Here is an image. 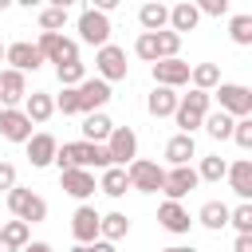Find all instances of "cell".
I'll list each match as a JSON object with an SVG mask.
<instances>
[{"mask_svg":"<svg viewBox=\"0 0 252 252\" xmlns=\"http://www.w3.org/2000/svg\"><path fill=\"white\" fill-rule=\"evenodd\" d=\"M146 110H150L154 118H173V110H177V91L154 87V91L146 94Z\"/></svg>","mask_w":252,"mask_h":252,"instance_id":"7402d4cb","label":"cell"},{"mask_svg":"<svg viewBox=\"0 0 252 252\" xmlns=\"http://www.w3.org/2000/svg\"><path fill=\"white\" fill-rule=\"evenodd\" d=\"M228 173V161L220 158V154H209V158H201V165H197V181H220Z\"/></svg>","mask_w":252,"mask_h":252,"instance_id":"1f68e13d","label":"cell"},{"mask_svg":"<svg viewBox=\"0 0 252 252\" xmlns=\"http://www.w3.org/2000/svg\"><path fill=\"white\" fill-rule=\"evenodd\" d=\"M150 75H154L158 87L177 91L181 83H189V63L185 59H158V63H150Z\"/></svg>","mask_w":252,"mask_h":252,"instance_id":"7c38bea8","label":"cell"},{"mask_svg":"<svg viewBox=\"0 0 252 252\" xmlns=\"http://www.w3.org/2000/svg\"><path fill=\"white\" fill-rule=\"evenodd\" d=\"M24 146H28V161H32V169H47V165L55 161V150H59L55 134H47V130L32 134V138H28Z\"/></svg>","mask_w":252,"mask_h":252,"instance_id":"4fadbf2b","label":"cell"},{"mask_svg":"<svg viewBox=\"0 0 252 252\" xmlns=\"http://www.w3.org/2000/svg\"><path fill=\"white\" fill-rule=\"evenodd\" d=\"M138 24H142V32H165L169 28V8L165 4H142L138 8Z\"/></svg>","mask_w":252,"mask_h":252,"instance_id":"d4e9b609","label":"cell"},{"mask_svg":"<svg viewBox=\"0 0 252 252\" xmlns=\"http://www.w3.org/2000/svg\"><path fill=\"white\" fill-rule=\"evenodd\" d=\"M197 12H201V16H224V12H228V0H201Z\"/></svg>","mask_w":252,"mask_h":252,"instance_id":"60d3db41","label":"cell"},{"mask_svg":"<svg viewBox=\"0 0 252 252\" xmlns=\"http://www.w3.org/2000/svg\"><path fill=\"white\" fill-rule=\"evenodd\" d=\"M39 28L43 32H63L67 28V4H51L39 12Z\"/></svg>","mask_w":252,"mask_h":252,"instance_id":"836d02e7","label":"cell"},{"mask_svg":"<svg viewBox=\"0 0 252 252\" xmlns=\"http://www.w3.org/2000/svg\"><path fill=\"white\" fill-rule=\"evenodd\" d=\"M20 181H16V165L12 161H0V189L8 193V189H16Z\"/></svg>","mask_w":252,"mask_h":252,"instance_id":"b9f144b4","label":"cell"},{"mask_svg":"<svg viewBox=\"0 0 252 252\" xmlns=\"http://www.w3.org/2000/svg\"><path fill=\"white\" fill-rule=\"evenodd\" d=\"M110 130H114V122H110L102 110H94V114H83V142H91V146H102V142L110 138Z\"/></svg>","mask_w":252,"mask_h":252,"instance_id":"603a6c76","label":"cell"},{"mask_svg":"<svg viewBox=\"0 0 252 252\" xmlns=\"http://www.w3.org/2000/svg\"><path fill=\"white\" fill-rule=\"evenodd\" d=\"M213 94L228 118H252V91L244 83H220Z\"/></svg>","mask_w":252,"mask_h":252,"instance_id":"5b68a950","label":"cell"},{"mask_svg":"<svg viewBox=\"0 0 252 252\" xmlns=\"http://www.w3.org/2000/svg\"><path fill=\"white\" fill-rule=\"evenodd\" d=\"M28 240H32V228H28L24 220H4V224H0V244H8V248L20 252Z\"/></svg>","mask_w":252,"mask_h":252,"instance_id":"f546056e","label":"cell"},{"mask_svg":"<svg viewBox=\"0 0 252 252\" xmlns=\"http://www.w3.org/2000/svg\"><path fill=\"white\" fill-rule=\"evenodd\" d=\"M0 63H4V43H0Z\"/></svg>","mask_w":252,"mask_h":252,"instance_id":"681fc988","label":"cell"},{"mask_svg":"<svg viewBox=\"0 0 252 252\" xmlns=\"http://www.w3.org/2000/svg\"><path fill=\"white\" fill-rule=\"evenodd\" d=\"M161 252H197V248H189V244H169V248H161Z\"/></svg>","mask_w":252,"mask_h":252,"instance_id":"bcb514c9","label":"cell"},{"mask_svg":"<svg viewBox=\"0 0 252 252\" xmlns=\"http://www.w3.org/2000/svg\"><path fill=\"white\" fill-rule=\"evenodd\" d=\"M232 142L240 150H252V118H236L232 122Z\"/></svg>","mask_w":252,"mask_h":252,"instance_id":"ab89813d","label":"cell"},{"mask_svg":"<svg viewBox=\"0 0 252 252\" xmlns=\"http://www.w3.org/2000/svg\"><path fill=\"white\" fill-rule=\"evenodd\" d=\"M232 122H236V118H228L224 110H209L201 126L209 130V138H217V142H224V138H232Z\"/></svg>","mask_w":252,"mask_h":252,"instance_id":"4dcf8cb0","label":"cell"},{"mask_svg":"<svg viewBox=\"0 0 252 252\" xmlns=\"http://www.w3.org/2000/svg\"><path fill=\"white\" fill-rule=\"evenodd\" d=\"M228 224H232L236 232H252V205L240 201L236 209H228Z\"/></svg>","mask_w":252,"mask_h":252,"instance_id":"8d00e7d4","label":"cell"},{"mask_svg":"<svg viewBox=\"0 0 252 252\" xmlns=\"http://www.w3.org/2000/svg\"><path fill=\"white\" fill-rule=\"evenodd\" d=\"M28 98V79L20 75V71H0V102L4 106H16V102H24Z\"/></svg>","mask_w":252,"mask_h":252,"instance_id":"d6986e66","label":"cell"},{"mask_svg":"<svg viewBox=\"0 0 252 252\" xmlns=\"http://www.w3.org/2000/svg\"><path fill=\"white\" fill-rule=\"evenodd\" d=\"M228 35H232V43L248 47V43H252V16H248V12L232 16V24H228Z\"/></svg>","mask_w":252,"mask_h":252,"instance_id":"e575fe53","label":"cell"},{"mask_svg":"<svg viewBox=\"0 0 252 252\" xmlns=\"http://www.w3.org/2000/svg\"><path fill=\"white\" fill-rule=\"evenodd\" d=\"M154 39H158V59H177V51H181V35H173V32L165 28V32H154Z\"/></svg>","mask_w":252,"mask_h":252,"instance_id":"d590c367","label":"cell"},{"mask_svg":"<svg viewBox=\"0 0 252 252\" xmlns=\"http://www.w3.org/2000/svg\"><path fill=\"white\" fill-rule=\"evenodd\" d=\"M158 224H161L165 232H173V236H185L189 224H193V217H189V209H185L181 201H161V205H158Z\"/></svg>","mask_w":252,"mask_h":252,"instance_id":"5bb4252c","label":"cell"},{"mask_svg":"<svg viewBox=\"0 0 252 252\" xmlns=\"http://www.w3.org/2000/svg\"><path fill=\"white\" fill-rule=\"evenodd\" d=\"M55 98V110L59 114H79V94H75V87H63V94H51Z\"/></svg>","mask_w":252,"mask_h":252,"instance_id":"f35d334b","label":"cell"},{"mask_svg":"<svg viewBox=\"0 0 252 252\" xmlns=\"http://www.w3.org/2000/svg\"><path fill=\"white\" fill-rule=\"evenodd\" d=\"M134 55L146 59V63H158V39H154L150 32H142V35L134 39Z\"/></svg>","mask_w":252,"mask_h":252,"instance_id":"74e56055","label":"cell"},{"mask_svg":"<svg viewBox=\"0 0 252 252\" xmlns=\"http://www.w3.org/2000/svg\"><path fill=\"white\" fill-rule=\"evenodd\" d=\"M94 79H102L106 87L110 83H118V79H126V71H130V63H126V51L118 47V43H106V47H98L94 51Z\"/></svg>","mask_w":252,"mask_h":252,"instance_id":"277c9868","label":"cell"},{"mask_svg":"<svg viewBox=\"0 0 252 252\" xmlns=\"http://www.w3.org/2000/svg\"><path fill=\"white\" fill-rule=\"evenodd\" d=\"M122 236H130V220H126V213H106V217H98V240L114 244V240H122Z\"/></svg>","mask_w":252,"mask_h":252,"instance_id":"4316f807","label":"cell"},{"mask_svg":"<svg viewBox=\"0 0 252 252\" xmlns=\"http://www.w3.org/2000/svg\"><path fill=\"white\" fill-rule=\"evenodd\" d=\"M102 146H106V154H110V165H122V169H126V165L138 158V134H134L130 126H114Z\"/></svg>","mask_w":252,"mask_h":252,"instance_id":"52a82bcc","label":"cell"},{"mask_svg":"<svg viewBox=\"0 0 252 252\" xmlns=\"http://www.w3.org/2000/svg\"><path fill=\"white\" fill-rule=\"evenodd\" d=\"M55 79H59V87H79V83L87 79V63H83V59L59 63V67H55Z\"/></svg>","mask_w":252,"mask_h":252,"instance_id":"d6a6232c","label":"cell"},{"mask_svg":"<svg viewBox=\"0 0 252 252\" xmlns=\"http://www.w3.org/2000/svg\"><path fill=\"white\" fill-rule=\"evenodd\" d=\"M24 114H28L32 126H43V122L55 114V98H51L47 91H32V94L24 98Z\"/></svg>","mask_w":252,"mask_h":252,"instance_id":"ac0fdd59","label":"cell"},{"mask_svg":"<svg viewBox=\"0 0 252 252\" xmlns=\"http://www.w3.org/2000/svg\"><path fill=\"white\" fill-rule=\"evenodd\" d=\"M0 134L8 138V142H28L32 138V122H28V114L20 110V106H4L0 110Z\"/></svg>","mask_w":252,"mask_h":252,"instance_id":"2e32d148","label":"cell"},{"mask_svg":"<svg viewBox=\"0 0 252 252\" xmlns=\"http://www.w3.org/2000/svg\"><path fill=\"white\" fill-rule=\"evenodd\" d=\"M197 24H201V12H197V4L181 0V4H173V8H169V32H173V35H181V32H193Z\"/></svg>","mask_w":252,"mask_h":252,"instance_id":"44dd1931","label":"cell"},{"mask_svg":"<svg viewBox=\"0 0 252 252\" xmlns=\"http://www.w3.org/2000/svg\"><path fill=\"white\" fill-rule=\"evenodd\" d=\"M189 83H193V91L213 94L220 87V67L217 63H197V67H189Z\"/></svg>","mask_w":252,"mask_h":252,"instance_id":"484cf974","label":"cell"},{"mask_svg":"<svg viewBox=\"0 0 252 252\" xmlns=\"http://www.w3.org/2000/svg\"><path fill=\"white\" fill-rule=\"evenodd\" d=\"M209 98H213V94H205V91L177 94V110H173V122L181 126L177 134H193V130L205 122V114H209Z\"/></svg>","mask_w":252,"mask_h":252,"instance_id":"6da1fadb","label":"cell"},{"mask_svg":"<svg viewBox=\"0 0 252 252\" xmlns=\"http://www.w3.org/2000/svg\"><path fill=\"white\" fill-rule=\"evenodd\" d=\"M79 39L91 43V47H106L110 43V16H102L94 8H83L79 12Z\"/></svg>","mask_w":252,"mask_h":252,"instance_id":"ba28073f","label":"cell"},{"mask_svg":"<svg viewBox=\"0 0 252 252\" xmlns=\"http://www.w3.org/2000/svg\"><path fill=\"white\" fill-rule=\"evenodd\" d=\"M126 181H130V189H138V193H161V181H165V169H161L158 161H146V158H134V161L126 165Z\"/></svg>","mask_w":252,"mask_h":252,"instance_id":"8992f818","label":"cell"},{"mask_svg":"<svg viewBox=\"0 0 252 252\" xmlns=\"http://www.w3.org/2000/svg\"><path fill=\"white\" fill-rule=\"evenodd\" d=\"M75 94H79V114H94V110H102L110 102V87L102 79H91V75L75 87Z\"/></svg>","mask_w":252,"mask_h":252,"instance_id":"30bf717a","label":"cell"},{"mask_svg":"<svg viewBox=\"0 0 252 252\" xmlns=\"http://www.w3.org/2000/svg\"><path fill=\"white\" fill-rule=\"evenodd\" d=\"M59 185H63L67 197L87 201V197L94 193V173H91V169H63V173H59Z\"/></svg>","mask_w":252,"mask_h":252,"instance_id":"e0dca14e","label":"cell"},{"mask_svg":"<svg viewBox=\"0 0 252 252\" xmlns=\"http://www.w3.org/2000/svg\"><path fill=\"white\" fill-rule=\"evenodd\" d=\"M8 209H12V217H16V220H24L28 228H32V224H39V220H47V201H43L39 193L24 189V185L8 189Z\"/></svg>","mask_w":252,"mask_h":252,"instance_id":"7a4b0ae2","label":"cell"},{"mask_svg":"<svg viewBox=\"0 0 252 252\" xmlns=\"http://www.w3.org/2000/svg\"><path fill=\"white\" fill-rule=\"evenodd\" d=\"M71 252H91V248H87V244H75V248H71Z\"/></svg>","mask_w":252,"mask_h":252,"instance_id":"7dc6e473","label":"cell"},{"mask_svg":"<svg viewBox=\"0 0 252 252\" xmlns=\"http://www.w3.org/2000/svg\"><path fill=\"white\" fill-rule=\"evenodd\" d=\"M4 63H12V71H20V75H28V71H39V67H43V59H39L35 43H28V39L8 43V47H4Z\"/></svg>","mask_w":252,"mask_h":252,"instance_id":"8fae6325","label":"cell"},{"mask_svg":"<svg viewBox=\"0 0 252 252\" xmlns=\"http://www.w3.org/2000/svg\"><path fill=\"white\" fill-rule=\"evenodd\" d=\"M232 252H252V232H236V240H232Z\"/></svg>","mask_w":252,"mask_h":252,"instance_id":"7bdbcfd3","label":"cell"},{"mask_svg":"<svg viewBox=\"0 0 252 252\" xmlns=\"http://www.w3.org/2000/svg\"><path fill=\"white\" fill-rule=\"evenodd\" d=\"M20 252H55V248H51V244H43V240H28Z\"/></svg>","mask_w":252,"mask_h":252,"instance_id":"ee69618b","label":"cell"},{"mask_svg":"<svg viewBox=\"0 0 252 252\" xmlns=\"http://www.w3.org/2000/svg\"><path fill=\"white\" fill-rule=\"evenodd\" d=\"M197 220H201L205 228H213V232H217V228H224V224H228V205H224V201H205V205H201V213H197Z\"/></svg>","mask_w":252,"mask_h":252,"instance_id":"f1b7e54d","label":"cell"},{"mask_svg":"<svg viewBox=\"0 0 252 252\" xmlns=\"http://www.w3.org/2000/svg\"><path fill=\"white\" fill-rule=\"evenodd\" d=\"M224 177H228V189H232L240 201H248V197H252V161H248V158L232 161Z\"/></svg>","mask_w":252,"mask_h":252,"instance_id":"ffe728a7","label":"cell"},{"mask_svg":"<svg viewBox=\"0 0 252 252\" xmlns=\"http://www.w3.org/2000/svg\"><path fill=\"white\" fill-rule=\"evenodd\" d=\"M0 252H16V248H8V244H0Z\"/></svg>","mask_w":252,"mask_h":252,"instance_id":"c3c4849f","label":"cell"},{"mask_svg":"<svg viewBox=\"0 0 252 252\" xmlns=\"http://www.w3.org/2000/svg\"><path fill=\"white\" fill-rule=\"evenodd\" d=\"M91 252H114V244H106V240H94V244H87Z\"/></svg>","mask_w":252,"mask_h":252,"instance_id":"f6af8a7d","label":"cell"},{"mask_svg":"<svg viewBox=\"0 0 252 252\" xmlns=\"http://www.w3.org/2000/svg\"><path fill=\"white\" fill-rule=\"evenodd\" d=\"M94 189H102L106 197H126V189H130V181H126V169L122 165H110V169H102V177H98V185Z\"/></svg>","mask_w":252,"mask_h":252,"instance_id":"83f0119b","label":"cell"},{"mask_svg":"<svg viewBox=\"0 0 252 252\" xmlns=\"http://www.w3.org/2000/svg\"><path fill=\"white\" fill-rule=\"evenodd\" d=\"M197 185H201V181H197V169H193V165H173V169H165L161 193H165V201H181V197H189Z\"/></svg>","mask_w":252,"mask_h":252,"instance_id":"9c48e42d","label":"cell"},{"mask_svg":"<svg viewBox=\"0 0 252 252\" xmlns=\"http://www.w3.org/2000/svg\"><path fill=\"white\" fill-rule=\"evenodd\" d=\"M98 217H102V213H94V205H79V209H75V217H71V236H75V244H94V240H98Z\"/></svg>","mask_w":252,"mask_h":252,"instance_id":"9a60e30c","label":"cell"},{"mask_svg":"<svg viewBox=\"0 0 252 252\" xmlns=\"http://www.w3.org/2000/svg\"><path fill=\"white\" fill-rule=\"evenodd\" d=\"M189 158H197L193 134H173V138L165 142V161H169V165H189Z\"/></svg>","mask_w":252,"mask_h":252,"instance_id":"cb8c5ba5","label":"cell"},{"mask_svg":"<svg viewBox=\"0 0 252 252\" xmlns=\"http://www.w3.org/2000/svg\"><path fill=\"white\" fill-rule=\"evenodd\" d=\"M39 59L43 63H75L79 59V39H67L63 32H39V43H35Z\"/></svg>","mask_w":252,"mask_h":252,"instance_id":"3957f363","label":"cell"}]
</instances>
